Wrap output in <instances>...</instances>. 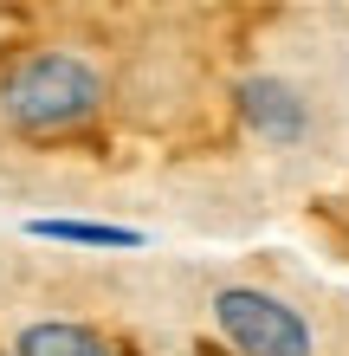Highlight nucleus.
<instances>
[{
	"instance_id": "f257e3e1",
	"label": "nucleus",
	"mask_w": 349,
	"mask_h": 356,
	"mask_svg": "<svg viewBox=\"0 0 349 356\" xmlns=\"http://www.w3.org/2000/svg\"><path fill=\"white\" fill-rule=\"evenodd\" d=\"M7 117L19 130H65V123H85L104 97V78H97L78 52H33L7 72Z\"/></svg>"
},
{
	"instance_id": "20e7f679",
	"label": "nucleus",
	"mask_w": 349,
	"mask_h": 356,
	"mask_svg": "<svg viewBox=\"0 0 349 356\" xmlns=\"http://www.w3.org/2000/svg\"><path fill=\"white\" fill-rule=\"evenodd\" d=\"M19 356H110V343L85 324H33L19 330Z\"/></svg>"
},
{
	"instance_id": "7ed1b4c3",
	"label": "nucleus",
	"mask_w": 349,
	"mask_h": 356,
	"mask_svg": "<svg viewBox=\"0 0 349 356\" xmlns=\"http://www.w3.org/2000/svg\"><path fill=\"white\" fill-rule=\"evenodd\" d=\"M239 117L253 123L259 136H272V143H298L311 130V111H304V97L284 85V78H246L239 85Z\"/></svg>"
},
{
	"instance_id": "39448f33",
	"label": "nucleus",
	"mask_w": 349,
	"mask_h": 356,
	"mask_svg": "<svg viewBox=\"0 0 349 356\" xmlns=\"http://www.w3.org/2000/svg\"><path fill=\"white\" fill-rule=\"evenodd\" d=\"M33 234L71 246H136V227H97V220H33Z\"/></svg>"
},
{
	"instance_id": "f03ea898",
	"label": "nucleus",
	"mask_w": 349,
	"mask_h": 356,
	"mask_svg": "<svg viewBox=\"0 0 349 356\" xmlns=\"http://www.w3.org/2000/svg\"><path fill=\"white\" fill-rule=\"evenodd\" d=\"M214 324L239 356H311V324L284 298H272V291L227 285L214 298Z\"/></svg>"
}]
</instances>
